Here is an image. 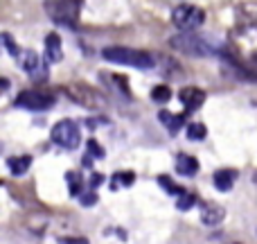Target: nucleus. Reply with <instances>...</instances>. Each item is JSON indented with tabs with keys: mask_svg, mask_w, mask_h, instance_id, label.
<instances>
[{
	"mask_svg": "<svg viewBox=\"0 0 257 244\" xmlns=\"http://www.w3.org/2000/svg\"><path fill=\"white\" fill-rule=\"evenodd\" d=\"M169 45L183 54H190V57H214V54L223 52L199 32H181V34L169 39Z\"/></svg>",
	"mask_w": 257,
	"mask_h": 244,
	"instance_id": "f257e3e1",
	"label": "nucleus"
},
{
	"mask_svg": "<svg viewBox=\"0 0 257 244\" xmlns=\"http://www.w3.org/2000/svg\"><path fill=\"white\" fill-rule=\"evenodd\" d=\"M102 57L106 61H113V63H120V66H131V68H138V70H149L154 68V57L145 50H133V48H106L102 52Z\"/></svg>",
	"mask_w": 257,
	"mask_h": 244,
	"instance_id": "f03ea898",
	"label": "nucleus"
},
{
	"mask_svg": "<svg viewBox=\"0 0 257 244\" xmlns=\"http://www.w3.org/2000/svg\"><path fill=\"white\" fill-rule=\"evenodd\" d=\"M81 3L84 0H45V14L57 25L75 27L81 14Z\"/></svg>",
	"mask_w": 257,
	"mask_h": 244,
	"instance_id": "7ed1b4c3",
	"label": "nucleus"
},
{
	"mask_svg": "<svg viewBox=\"0 0 257 244\" xmlns=\"http://www.w3.org/2000/svg\"><path fill=\"white\" fill-rule=\"evenodd\" d=\"M54 102H57V95L52 91L30 89V91H23L14 104L21 109H27V111H48V109L54 107Z\"/></svg>",
	"mask_w": 257,
	"mask_h": 244,
	"instance_id": "20e7f679",
	"label": "nucleus"
},
{
	"mask_svg": "<svg viewBox=\"0 0 257 244\" xmlns=\"http://www.w3.org/2000/svg\"><path fill=\"white\" fill-rule=\"evenodd\" d=\"M203 21H205L203 9L194 7V5H178V7L172 12V23L181 32L199 30V27L203 25Z\"/></svg>",
	"mask_w": 257,
	"mask_h": 244,
	"instance_id": "39448f33",
	"label": "nucleus"
},
{
	"mask_svg": "<svg viewBox=\"0 0 257 244\" xmlns=\"http://www.w3.org/2000/svg\"><path fill=\"white\" fill-rule=\"evenodd\" d=\"M63 93H66L72 102L81 104V107H90V109H99L106 102L99 91L90 89V86H86V84H68V86H63Z\"/></svg>",
	"mask_w": 257,
	"mask_h": 244,
	"instance_id": "423d86ee",
	"label": "nucleus"
},
{
	"mask_svg": "<svg viewBox=\"0 0 257 244\" xmlns=\"http://www.w3.org/2000/svg\"><path fill=\"white\" fill-rule=\"evenodd\" d=\"M52 142L63 149H77L81 142V131H79V124L72 122V120H61L54 124L52 129Z\"/></svg>",
	"mask_w": 257,
	"mask_h": 244,
	"instance_id": "0eeeda50",
	"label": "nucleus"
},
{
	"mask_svg": "<svg viewBox=\"0 0 257 244\" xmlns=\"http://www.w3.org/2000/svg\"><path fill=\"white\" fill-rule=\"evenodd\" d=\"M18 59H21L23 70H25L34 82H45V79H48V75H50L48 66L41 61V57L34 52V50H23Z\"/></svg>",
	"mask_w": 257,
	"mask_h": 244,
	"instance_id": "6e6552de",
	"label": "nucleus"
},
{
	"mask_svg": "<svg viewBox=\"0 0 257 244\" xmlns=\"http://www.w3.org/2000/svg\"><path fill=\"white\" fill-rule=\"evenodd\" d=\"M178 100L185 104V113H192L196 109H201V104L205 102V93L196 86H185L178 91Z\"/></svg>",
	"mask_w": 257,
	"mask_h": 244,
	"instance_id": "1a4fd4ad",
	"label": "nucleus"
},
{
	"mask_svg": "<svg viewBox=\"0 0 257 244\" xmlns=\"http://www.w3.org/2000/svg\"><path fill=\"white\" fill-rule=\"evenodd\" d=\"M235 18L239 27H250L257 23V3H244L235 9Z\"/></svg>",
	"mask_w": 257,
	"mask_h": 244,
	"instance_id": "9d476101",
	"label": "nucleus"
},
{
	"mask_svg": "<svg viewBox=\"0 0 257 244\" xmlns=\"http://www.w3.org/2000/svg\"><path fill=\"white\" fill-rule=\"evenodd\" d=\"M223 217H226V210H223V206H219V204L208 201V204H203V208H201V222L208 224V226H217Z\"/></svg>",
	"mask_w": 257,
	"mask_h": 244,
	"instance_id": "9b49d317",
	"label": "nucleus"
},
{
	"mask_svg": "<svg viewBox=\"0 0 257 244\" xmlns=\"http://www.w3.org/2000/svg\"><path fill=\"white\" fill-rule=\"evenodd\" d=\"M45 57L50 63H57L63 59V45H61V36L59 34H48L45 36Z\"/></svg>",
	"mask_w": 257,
	"mask_h": 244,
	"instance_id": "f8f14e48",
	"label": "nucleus"
},
{
	"mask_svg": "<svg viewBox=\"0 0 257 244\" xmlns=\"http://www.w3.org/2000/svg\"><path fill=\"white\" fill-rule=\"evenodd\" d=\"M176 172L181 177H194L199 172V160L192 158L190 154H178L176 156Z\"/></svg>",
	"mask_w": 257,
	"mask_h": 244,
	"instance_id": "ddd939ff",
	"label": "nucleus"
},
{
	"mask_svg": "<svg viewBox=\"0 0 257 244\" xmlns=\"http://www.w3.org/2000/svg\"><path fill=\"white\" fill-rule=\"evenodd\" d=\"M235 179H237V172L235 170H228V168H223V170H217L214 172V186H217V190H221V192H228L232 188V183H235Z\"/></svg>",
	"mask_w": 257,
	"mask_h": 244,
	"instance_id": "4468645a",
	"label": "nucleus"
},
{
	"mask_svg": "<svg viewBox=\"0 0 257 244\" xmlns=\"http://www.w3.org/2000/svg\"><path fill=\"white\" fill-rule=\"evenodd\" d=\"M30 165H32V156H14V158L7 160V168H9V172H12L14 177L25 174L27 170H30Z\"/></svg>",
	"mask_w": 257,
	"mask_h": 244,
	"instance_id": "2eb2a0df",
	"label": "nucleus"
},
{
	"mask_svg": "<svg viewBox=\"0 0 257 244\" xmlns=\"http://www.w3.org/2000/svg\"><path fill=\"white\" fill-rule=\"evenodd\" d=\"M158 120L167 127L169 133H178L181 124L185 122V116H174V113H169V111H160L158 113Z\"/></svg>",
	"mask_w": 257,
	"mask_h": 244,
	"instance_id": "dca6fc26",
	"label": "nucleus"
},
{
	"mask_svg": "<svg viewBox=\"0 0 257 244\" xmlns=\"http://www.w3.org/2000/svg\"><path fill=\"white\" fill-rule=\"evenodd\" d=\"M136 181V174L128 170V172H115L111 177V190H120V188H128Z\"/></svg>",
	"mask_w": 257,
	"mask_h": 244,
	"instance_id": "f3484780",
	"label": "nucleus"
},
{
	"mask_svg": "<svg viewBox=\"0 0 257 244\" xmlns=\"http://www.w3.org/2000/svg\"><path fill=\"white\" fill-rule=\"evenodd\" d=\"M66 181H68V190H70V197H81L84 195V181L77 172H68L66 174Z\"/></svg>",
	"mask_w": 257,
	"mask_h": 244,
	"instance_id": "a211bd4d",
	"label": "nucleus"
},
{
	"mask_svg": "<svg viewBox=\"0 0 257 244\" xmlns=\"http://www.w3.org/2000/svg\"><path fill=\"white\" fill-rule=\"evenodd\" d=\"M169 98H172V91H169V86L160 84V86H154V91H151V100L158 104H165L169 102Z\"/></svg>",
	"mask_w": 257,
	"mask_h": 244,
	"instance_id": "6ab92c4d",
	"label": "nucleus"
},
{
	"mask_svg": "<svg viewBox=\"0 0 257 244\" xmlns=\"http://www.w3.org/2000/svg\"><path fill=\"white\" fill-rule=\"evenodd\" d=\"M205 136H208V129H205V124L192 122L190 127H187V138H190V140H203Z\"/></svg>",
	"mask_w": 257,
	"mask_h": 244,
	"instance_id": "aec40b11",
	"label": "nucleus"
},
{
	"mask_svg": "<svg viewBox=\"0 0 257 244\" xmlns=\"http://www.w3.org/2000/svg\"><path fill=\"white\" fill-rule=\"evenodd\" d=\"M158 183H160V186L165 188V190L169 192V195H174V197H181L183 192H185V190H183L181 186H176V183H174V181H172V179H169V177H165V174H163V177H158Z\"/></svg>",
	"mask_w": 257,
	"mask_h": 244,
	"instance_id": "412c9836",
	"label": "nucleus"
},
{
	"mask_svg": "<svg viewBox=\"0 0 257 244\" xmlns=\"http://www.w3.org/2000/svg\"><path fill=\"white\" fill-rule=\"evenodd\" d=\"M194 204H196V197L192 195V192H183V195L176 199V208L178 210H190Z\"/></svg>",
	"mask_w": 257,
	"mask_h": 244,
	"instance_id": "4be33fe9",
	"label": "nucleus"
},
{
	"mask_svg": "<svg viewBox=\"0 0 257 244\" xmlns=\"http://www.w3.org/2000/svg\"><path fill=\"white\" fill-rule=\"evenodd\" d=\"M79 201H81V206H95L97 204V192H95L93 188H88V190L79 197Z\"/></svg>",
	"mask_w": 257,
	"mask_h": 244,
	"instance_id": "5701e85b",
	"label": "nucleus"
},
{
	"mask_svg": "<svg viewBox=\"0 0 257 244\" xmlns=\"http://www.w3.org/2000/svg\"><path fill=\"white\" fill-rule=\"evenodd\" d=\"M3 43H5V48H7V52L12 54V57H21L23 50H18V45H14V41H12L9 34H3Z\"/></svg>",
	"mask_w": 257,
	"mask_h": 244,
	"instance_id": "b1692460",
	"label": "nucleus"
},
{
	"mask_svg": "<svg viewBox=\"0 0 257 244\" xmlns=\"http://www.w3.org/2000/svg\"><path fill=\"white\" fill-rule=\"evenodd\" d=\"M88 156H93V158H102L104 156V149L97 145V140H93V138L88 140Z\"/></svg>",
	"mask_w": 257,
	"mask_h": 244,
	"instance_id": "393cba45",
	"label": "nucleus"
},
{
	"mask_svg": "<svg viewBox=\"0 0 257 244\" xmlns=\"http://www.w3.org/2000/svg\"><path fill=\"white\" fill-rule=\"evenodd\" d=\"M59 244H88L86 237H59Z\"/></svg>",
	"mask_w": 257,
	"mask_h": 244,
	"instance_id": "a878e982",
	"label": "nucleus"
},
{
	"mask_svg": "<svg viewBox=\"0 0 257 244\" xmlns=\"http://www.w3.org/2000/svg\"><path fill=\"white\" fill-rule=\"evenodd\" d=\"M102 183H104V177H102V174H99V172H93V179L88 181V188H93V190H95V188L102 186Z\"/></svg>",
	"mask_w": 257,
	"mask_h": 244,
	"instance_id": "bb28decb",
	"label": "nucleus"
}]
</instances>
